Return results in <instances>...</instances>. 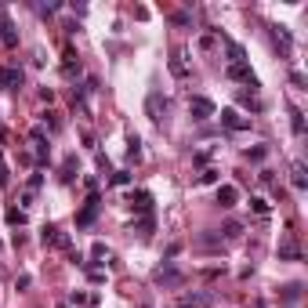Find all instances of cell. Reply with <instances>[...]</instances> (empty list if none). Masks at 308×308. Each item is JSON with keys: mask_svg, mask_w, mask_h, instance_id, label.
Returning <instances> with one entry per match:
<instances>
[{"mask_svg": "<svg viewBox=\"0 0 308 308\" xmlns=\"http://www.w3.org/2000/svg\"><path fill=\"white\" fill-rule=\"evenodd\" d=\"M29 145H33V156H36V163H48V156H51V145H48V138H44V131L36 127V131H29Z\"/></svg>", "mask_w": 308, "mask_h": 308, "instance_id": "cell-1", "label": "cell"}, {"mask_svg": "<svg viewBox=\"0 0 308 308\" xmlns=\"http://www.w3.org/2000/svg\"><path fill=\"white\" fill-rule=\"evenodd\" d=\"M188 112H192V120H210V116H218V109H214V102L210 98H188Z\"/></svg>", "mask_w": 308, "mask_h": 308, "instance_id": "cell-2", "label": "cell"}, {"mask_svg": "<svg viewBox=\"0 0 308 308\" xmlns=\"http://www.w3.org/2000/svg\"><path fill=\"white\" fill-rule=\"evenodd\" d=\"M98 207H102V200H98V192H91V200L84 203V210L76 214V228H87L94 218H98Z\"/></svg>", "mask_w": 308, "mask_h": 308, "instance_id": "cell-3", "label": "cell"}, {"mask_svg": "<svg viewBox=\"0 0 308 308\" xmlns=\"http://www.w3.org/2000/svg\"><path fill=\"white\" fill-rule=\"evenodd\" d=\"M152 279H156L160 287H181V272L171 268V265H160L156 272H152Z\"/></svg>", "mask_w": 308, "mask_h": 308, "instance_id": "cell-4", "label": "cell"}, {"mask_svg": "<svg viewBox=\"0 0 308 308\" xmlns=\"http://www.w3.org/2000/svg\"><path fill=\"white\" fill-rule=\"evenodd\" d=\"M145 112H149V116H152V120H160V116H163V112H167V98H163L160 91H152V94L145 98Z\"/></svg>", "mask_w": 308, "mask_h": 308, "instance_id": "cell-5", "label": "cell"}, {"mask_svg": "<svg viewBox=\"0 0 308 308\" xmlns=\"http://www.w3.org/2000/svg\"><path fill=\"white\" fill-rule=\"evenodd\" d=\"M221 127H228V131H247V127H250V120H247V116H240L236 109H225V112H221Z\"/></svg>", "mask_w": 308, "mask_h": 308, "instance_id": "cell-6", "label": "cell"}, {"mask_svg": "<svg viewBox=\"0 0 308 308\" xmlns=\"http://www.w3.org/2000/svg\"><path fill=\"white\" fill-rule=\"evenodd\" d=\"M228 76H232V80L250 84V87H257V80H254V73H250V65H247V62H232V65H228Z\"/></svg>", "mask_w": 308, "mask_h": 308, "instance_id": "cell-7", "label": "cell"}, {"mask_svg": "<svg viewBox=\"0 0 308 308\" xmlns=\"http://www.w3.org/2000/svg\"><path fill=\"white\" fill-rule=\"evenodd\" d=\"M0 40H4V48H18V33L8 15H0Z\"/></svg>", "mask_w": 308, "mask_h": 308, "instance_id": "cell-8", "label": "cell"}, {"mask_svg": "<svg viewBox=\"0 0 308 308\" xmlns=\"http://www.w3.org/2000/svg\"><path fill=\"white\" fill-rule=\"evenodd\" d=\"M40 240H44V243H51V247H62V250H69V236H62V232H58L55 225H44Z\"/></svg>", "mask_w": 308, "mask_h": 308, "instance_id": "cell-9", "label": "cell"}, {"mask_svg": "<svg viewBox=\"0 0 308 308\" xmlns=\"http://www.w3.org/2000/svg\"><path fill=\"white\" fill-rule=\"evenodd\" d=\"M240 188L236 185H218V207H236Z\"/></svg>", "mask_w": 308, "mask_h": 308, "instance_id": "cell-10", "label": "cell"}, {"mask_svg": "<svg viewBox=\"0 0 308 308\" xmlns=\"http://www.w3.org/2000/svg\"><path fill=\"white\" fill-rule=\"evenodd\" d=\"M272 40H276V48H279V55H290V48H294V40H290V33H287V26H272Z\"/></svg>", "mask_w": 308, "mask_h": 308, "instance_id": "cell-11", "label": "cell"}, {"mask_svg": "<svg viewBox=\"0 0 308 308\" xmlns=\"http://www.w3.org/2000/svg\"><path fill=\"white\" fill-rule=\"evenodd\" d=\"M0 87H22V69H15V65L0 69Z\"/></svg>", "mask_w": 308, "mask_h": 308, "instance_id": "cell-12", "label": "cell"}, {"mask_svg": "<svg viewBox=\"0 0 308 308\" xmlns=\"http://www.w3.org/2000/svg\"><path fill=\"white\" fill-rule=\"evenodd\" d=\"M131 207H134L138 214H152V196H149L145 188H138L134 196H131Z\"/></svg>", "mask_w": 308, "mask_h": 308, "instance_id": "cell-13", "label": "cell"}, {"mask_svg": "<svg viewBox=\"0 0 308 308\" xmlns=\"http://www.w3.org/2000/svg\"><path fill=\"white\" fill-rule=\"evenodd\" d=\"M76 174H80V160H76V156H65V160H62V171H58V178H62V181H73Z\"/></svg>", "mask_w": 308, "mask_h": 308, "instance_id": "cell-14", "label": "cell"}, {"mask_svg": "<svg viewBox=\"0 0 308 308\" xmlns=\"http://www.w3.org/2000/svg\"><path fill=\"white\" fill-rule=\"evenodd\" d=\"M290 181H294V188H297V192H304V188H308V171H304V163H294V167H290Z\"/></svg>", "mask_w": 308, "mask_h": 308, "instance_id": "cell-15", "label": "cell"}, {"mask_svg": "<svg viewBox=\"0 0 308 308\" xmlns=\"http://www.w3.org/2000/svg\"><path fill=\"white\" fill-rule=\"evenodd\" d=\"M290 127H294V134H297V138H304V131H308V127H304V112H301V109H294V105H290Z\"/></svg>", "mask_w": 308, "mask_h": 308, "instance_id": "cell-16", "label": "cell"}, {"mask_svg": "<svg viewBox=\"0 0 308 308\" xmlns=\"http://www.w3.org/2000/svg\"><path fill=\"white\" fill-rule=\"evenodd\" d=\"M279 257H283V261H301V247H297V243H283V247H279Z\"/></svg>", "mask_w": 308, "mask_h": 308, "instance_id": "cell-17", "label": "cell"}, {"mask_svg": "<svg viewBox=\"0 0 308 308\" xmlns=\"http://www.w3.org/2000/svg\"><path fill=\"white\" fill-rule=\"evenodd\" d=\"M171 73H174V76H188V65L181 62V51L171 55Z\"/></svg>", "mask_w": 308, "mask_h": 308, "instance_id": "cell-18", "label": "cell"}, {"mask_svg": "<svg viewBox=\"0 0 308 308\" xmlns=\"http://www.w3.org/2000/svg\"><path fill=\"white\" fill-rule=\"evenodd\" d=\"M138 160H141V141L131 138V141H127V163H138Z\"/></svg>", "mask_w": 308, "mask_h": 308, "instance_id": "cell-19", "label": "cell"}, {"mask_svg": "<svg viewBox=\"0 0 308 308\" xmlns=\"http://www.w3.org/2000/svg\"><path fill=\"white\" fill-rule=\"evenodd\" d=\"M240 105L243 109H250V112H261L265 105H261V98H254V94H240Z\"/></svg>", "mask_w": 308, "mask_h": 308, "instance_id": "cell-20", "label": "cell"}, {"mask_svg": "<svg viewBox=\"0 0 308 308\" xmlns=\"http://www.w3.org/2000/svg\"><path fill=\"white\" fill-rule=\"evenodd\" d=\"M279 297H283V301H297V297H301V283H287V287L279 290Z\"/></svg>", "mask_w": 308, "mask_h": 308, "instance_id": "cell-21", "label": "cell"}, {"mask_svg": "<svg viewBox=\"0 0 308 308\" xmlns=\"http://www.w3.org/2000/svg\"><path fill=\"white\" fill-rule=\"evenodd\" d=\"M265 156H268V145H254V149H247V160H250V163H261Z\"/></svg>", "mask_w": 308, "mask_h": 308, "instance_id": "cell-22", "label": "cell"}, {"mask_svg": "<svg viewBox=\"0 0 308 308\" xmlns=\"http://www.w3.org/2000/svg\"><path fill=\"white\" fill-rule=\"evenodd\" d=\"M250 210L265 218V214H268V200H261V196H254V200H250Z\"/></svg>", "mask_w": 308, "mask_h": 308, "instance_id": "cell-23", "label": "cell"}, {"mask_svg": "<svg viewBox=\"0 0 308 308\" xmlns=\"http://www.w3.org/2000/svg\"><path fill=\"white\" fill-rule=\"evenodd\" d=\"M8 225H26V210L11 207V210H8Z\"/></svg>", "mask_w": 308, "mask_h": 308, "instance_id": "cell-24", "label": "cell"}, {"mask_svg": "<svg viewBox=\"0 0 308 308\" xmlns=\"http://www.w3.org/2000/svg\"><path fill=\"white\" fill-rule=\"evenodd\" d=\"M221 40H225V36H221ZM228 44V58H232V62H243V48L240 44H232V40H225Z\"/></svg>", "mask_w": 308, "mask_h": 308, "instance_id": "cell-25", "label": "cell"}, {"mask_svg": "<svg viewBox=\"0 0 308 308\" xmlns=\"http://www.w3.org/2000/svg\"><path fill=\"white\" fill-rule=\"evenodd\" d=\"M87 268V279L91 283H105V272H102V268H94V265H84Z\"/></svg>", "mask_w": 308, "mask_h": 308, "instance_id": "cell-26", "label": "cell"}, {"mask_svg": "<svg viewBox=\"0 0 308 308\" xmlns=\"http://www.w3.org/2000/svg\"><path fill=\"white\" fill-rule=\"evenodd\" d=\"M44 124H48L51 131H58V127H62V120H58V112H44Z\"/></svg>", "mask_w": 308, "mask_h": 308, "instance_id": "cell-27", "label": "cell"}, {"mask_svg": "<svg viewBox=\"0 0 308 308\" xmlns=\"http://www.w3.org/2000/svg\"><path fill=\"white\" fill-rule=\"evenodd\" d=\"M138 232H141V236H149V232H152V214H145V218L138 221Z\"/></svg>", "mask_w": 308, "mask_h": 308, "instance_id": "cell-28", "label": "cell"}, {"mask_svg": "<svg viewBox=\"0 0 308 308\" xmlns=\"http://www.w3.org/2000/svg\"><path fill=\"white\" fill-rule=\"evenodd\" d=\"M112 185H131V171H116L112 174Z\"/></svg>", "mask_w": 308, "mask_h": 308, "instance_id": "cell-29", "label": "cell"}, {"mask_svg": "<svg viewBox=\"0 0 308 308\" xmlns=\"http://www.w3.org/2000/svg\"><path fill=\"white\" fill-rule=\"evenodd\" d=\"M8 181H11V174H8V163H4V156H0V188H8Z\"/></svg>", "mask_w": 308, "mask_h": 308, "instance_id": "cell-30", "label": "cell"}, {"mask_svg": "<svg viewBox=\"0 0 308 308\" xmlns=\"http://www.w3.org/2000/svg\"><path fill=\"white\" fill-rule=\"evenodd\" d=\"M214 181H218V171H210V167H207V171L200 174V185H214Z\"/></svg>", "mask_w": 308, "mask_h": 308, "instance_id": "cell-31", "label": "cell"}, {"mask_svg": "<svg viewBox=\"0 0 308 308\" xmlns=\"http://www.w3.org/2000/svg\"><path fill=\"white\" fill-rule=\"evenodd\" d=\"M91 257H94V261H102V257H109V250H105V243H94V247H91Z\"/></svg>", "mask_w": 308, "mask_h": 308, "instance_id": "cell-32", "label": "cell"}, {"mask_svg": "<svg viewBox=\"0 0 308 308\" xmlns=\"http://www.w3.org/2000/svg\"><path fill=\"white\" fill-rule=\"evenodd\" d=\"M240 232H243L240 221H228V225H225V236H240Z\"/></svg>", "mask_w": 308, "mask_h": 308, "instance_id": "cell-33", "label": "cell"}, {"mask_svg": "<svg viewBox=\"0 0 308 308\" xmlns=\"http://www.w3.org/2000/svg\"><path fill=\"white\" fill-rule=\"evenodd\" d=\"M171 18H174V22H178V26H188V22H192V15H188V11H174V15H171Z\"/></svg>", "mask_w": 308, "mask_h": 308, "instance_id": "cell-34", "label": "cell"}, {"mask_svg": "<svg viewBox=\"0 0 308 308\" xmlns=\"http://www.w3.org/2000/svg\"><path fill=\"white\" fill-rule=\"evenodd\" d=\"M214 44H218V36H214V33H207V36H203V40H200V48H207V51H210Z\"/></svg>", "mask_w": 308, "mask_h": 308, "instance_id": "cell-35", "label": "cell"}, {"mask_svg": "<svg viewBox=\"0 0 308 308\" xmlns=\"http://www.w3.org/2000/svg\"><path fill=\"white\" fill-rule=\"evenodd\" d=\"M40 185H44V174H33V178H29V192H36Z\"/></svg>", "mask_w": 308, "mask_h": 308, "instance_id": "cell-36", "label": "cell"}, {"mask_svg": "<svg viewBox=\"0 0 308 308\" xmlns=\"http://www.w3.org/2000/svg\"><path fill=\"white\" fill-rule=\"evenodd\" d=\"M0 145H4V124H0Z\"/></svg>", "mask_w": 308, "mask_h": 308, "instance_id": "cell-37", "label": "cell"}, {"mask_svg": "<svg viewBox=\"0 0 308 308\" xmlns=\"http://www.w3.org/2000/svg\"><path fill=\"white\" fill-rule=\"evenodd\" d=\"M254 308H265V301H257V304H254Z\"/></svg>", "mask_w": 308, "mask_h": 308, "instance_id": "cell-38", "label": "cell"}, {"mask_svg": "<svg viewBox=\"0 0 308 308\" xmlns=\"http://www.w3.org/2000/svg\"><path fill=\"white\" fill-rule=\"evenodd\" d=\"M181 308H188V304H181Z\"/></svg>", "mask_w": 308, "mask_h": 308, "instance_id": "cell-39", "label": "cell"}]
</instances>
